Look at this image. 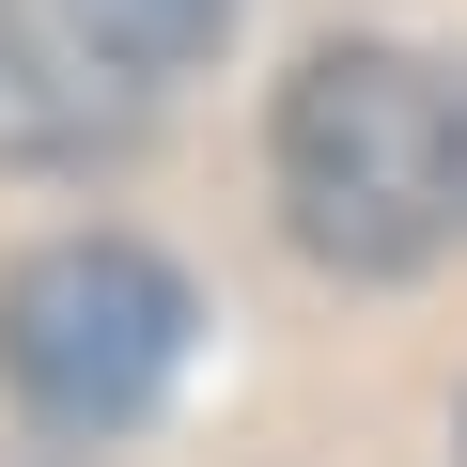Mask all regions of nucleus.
<instances>
[{
  "label": "nucleus",
  "instance_id": "1",
  "mask_svg": "<svg viewBox=\"0 0 467 467\" xmlns=\"http://www.w3.org/2000/svg\"><path fill=\"white\" fill-rule=\"evenodd\" d=\"M265 171H281V218L312 265H343V281L451 265L467 250V63L389 47V32L312 47L265 109Z\"/></svg>",
  "mask_w": 467,
  "mask_h": 467
},
{
  "label": "nucleus",
  "instance_id": "2",
  "mask_svg": "<svg viewBox=\"0 0 467 467\" xmlns=\"http://www.w3.org/2000/svg\"><path fill=\"white\" fill-rule=\"evenodd\" d=\"M202 343V296L140 234H47L0 265V389L47 436H140Z\"/></svg>",
  "mask_w": 467,
  "mask_h": 467
},
{
  "label": "nucleus",
  "instance_id": "3",
  "mask_svg": "<svg viewBox=\"0 0 467 467\" xmlns=\"http://www.w3.org/2000/svg\"><path fill=\"white\" fill-rule=\"evenodd\" d=\"M109 125H125V78L63 32V0H0V156L63 171V156H94Z\"/></svg>",
  "mask_w": 467,
  "mask_h": 467
},
{
  "label": "nucleus",
  "instance_id": "4",
  "mask_svg": "<svg viewBox=\"0 0 467 467\" xmlns=\"http://www.w3.org/2000/svg\"><path fill=\"white\" fill-rule=\"evenodd\" d=\"M63 32L125 78V94H156V78H187V63H218V32H234V0H63Z\"/></svg>",
  "mask_w": 467,
  "mask_h": 467
}]
</instances>
